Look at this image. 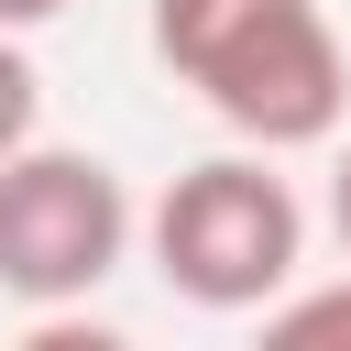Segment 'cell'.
I'll use <instances>...</instances> for the list:
<instances>
[{
	"label": "cell",
	"instance_id": "obj_4",
	"mask_svg": "<svg viewBox=\"0 0 351 351\" xmlns=\"http://www.w3.org/2000/svg\"><path fill=\"white\" fill-rule=\"evenodd\" d=\"M252 318H263L274 351H340V340H351V274H318V285L296 274V285H274Z\"/></svg>",
	"mask_w": 351,
	"mask_h": 351
},
{
	"label": "cell",
	"instance_id": "obj_6",
	"mask_svg": "<svg viewBox=\"0 0 351 351\" xmlns=\"http://www.w3.org/2000/svg\"><path fill=\"white\" fill-rule=\"evenodd\" d=\"M329 230H340V252H351V143H340V165H329Z\"/></svg>",
	"mask_w": 351,
	"mask_h": 351
},
{
	"label": "cell",
	"instance_id": "obj_3",
	"mask_svg": "<svg viewBox=\"0 0 351 351\" xmlns=\"http://www.w3.org/2000/svg\"><path fill=\"white\" fill-rule=\"evenodd\" d=\"M132 186L110 154L77 143H11L0 154V296L11 307H77L132 263Z\"/></svg>",
	"mask_w": 351,
	"mask_h": 351
},
{
	"label": "cell",
	"instance_id": "obj_2",
	"mask_svg": "<svg viewBox=\"0 0 351 351\" xmlns=\"http://www.w3.org/2000/svg\"><path fill=\"white\" fill-rule=\"evenodd\" d=\"M132 241L154 252V274L208 307V318H252L274 285L307 274V197L274 176V154H208L186 176H165V197L132 219Z\"/></svg>",
	"mask_w": 351,
	"mask_h": 351
},
{
	"label": "cell",
	"instance_id": "obj_1",
	"mask_svg": "<svg viewBox=\"0 0 351 351\" xmlns=\"http://www.w3.org/2000/svg\"><path fill=\"white\" fill-rule=\"evenodd\" d=\"M154 66L252 154H307L351 110V44L329 0H154Z\"/></svg>",
	"mask_w": 351,
	"mask_h": 351
},
{
	"label": "cell",
	"instance_id": "obj_5",
	"mask_svg": "<svg viewBox=\"0 0 351 351\" xmlns=\"http://www.w3.org/2000/svg\"><path fill=\"white\" fill-rule=\"evenodd\" d=\"M33 132H44V77H33L22 33H0V154H11V143H33Z\"/></svg>",
	"mask_w": 351,
	"mask_h": 351
},
{
	"label": "cell",
	"instance_id": "obj_7",
	"mask_svg": "<svg viewBox=\"0 0 351 351\" xmlns=\"http://www.w3.org/2000/svg\"><path fill=\"white\" fill-rule=\"evenodd\" d=\"M66 0H0V33H33V22H55Z\"/></svg>",
	"mask_w": 351,
	"mask_h": 351
}]
</instances>
